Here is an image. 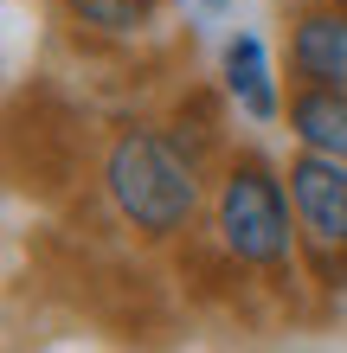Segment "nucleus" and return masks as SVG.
<instances>
[{
    "mask_svg": "<svg viewBox=\"0 0 347 353\" xmlns=\"http://www.w3.org/2000/svg\"><path fill=\"white\" fill-rule=\"evenodd\" d=\"M97 193L141 251H180L206 219L212 168L180 141L168 116H122L97 154Z\"/></svg>",
    "mask_w": 347,
    "mask_h": 353,
    "instance_id": "obj_1",
    "label": "nucleus"
},
{
    "mask_svg": "<svg viewBox=\"0 0 347 353\" xmlns=\"http://www.w3.org/2000/svg\"><path fill=\"white\" fill-rule=\"evenodd\" d=\"M206 232L212 257L232 276L257 283V289H296L302 276V219L290 199V174L283 161H270L264 148H232L212 168V199H206Z\"/></svg>",
    "mask_w": 347,
    "mask_h": 353,
    "instance_id": "obj_2",
    "label": "nucleus"
},
{
    "mask_svg": "<svg viewBox=\"0 0 347 353\" xmlns=\"http://www.w3.org/2000/svg\"><path fill=\"white\" fill-rule=\"evenodd\" d=\"M219 90H226L232 116L257 122V129H283V110H290V71L270 52V39L251 26H232L226 46H219Z\"/></svg>",
    "mask_w": 347,
    "mask_h": 353,
    "instance_id": "obj_3",
    "label": "nucleus"
},
{
    "mask_svg": "<svg viewBox=\"0 0 347 353\" xmlns=\"http://www.w3.org/2000/svg\"><path fill=\"white\" fill-rule=\"evenodd\" d=\"M283 71H290V84H347L341 0H290L283 7Z\"/></svg>",
    "mask_w": 347,
    "mask_h": 353,
    "instance_id": "obj_4",
    "label": "nucleus"
},
{
    "mask_svg": "<svg viewBox=\"0 0 347 353\" xmlns=\"http://www.w3.org/2000/svg\"><path fill=\"white\" fill-rule=\"evenodd\" d=\"M283 174H290V199L302 219V244L309 251H347V161L290 148Z\"/></svg>",
    "mask_w": 347,
    "mask_h": 353,
    "instance_id": "obj_5",
    "label": "nucleus"
},
{
    "mask_svg": "<svg viewBox=\"0 0 347 353\" xmlns=\"http://www.w3.org/2000/svg\"><path fill=\"white\" fill-rule=\"evenodd\" d=\"M52 7L90 46H141L168 19V0H52Z\"/></svg>",
    "mask_w": 347,
    "mask_h": 353,
    "instance_id": "obj_6",
    "label": "nucleus"
},
{
    "mask_svg": "<svg viewBox=\"0 0 347 353\" xmlns=\"http://www.w3.org/2000/svg\"><path fill=\"white\" fill-rule=\"evenodd\" d=\"M283 129H290V148L347 161V84H290Z\"/></svg>",
    "mask_w": 347,
    "mask_h": 353,
    "instance_id": "obj_7",
    "label": "nucleus"
},
{
    "mask_svg": "<svg viewBox=\"0 0 347 353\" xmlns=\"http://www.w3.org/2000/svg\"><path fill=\"white\" fill-rule=\"evenodd\" d=\"M206 7H226V0H206Z\"/></svg>",
    "mask_w": 347,
    "mask_h": 353,
    "instance_id": "obj_8",
    "label": "nucleus"
},
{
    "mask_svg": "<svg viewBox=\"0 0 347 353\" xmlns=\"http://www.w3.org/2000/svg\"><path fill=\"white\" fill-rule=\"evenodd\" d=\"M341 7H347V0H341Z\"/></svg>",
    "mask_w": 347,
    "mask_h": 353,
    "instance_id": "obj_9",
    "label": "nucleus"
}]
</instances>
